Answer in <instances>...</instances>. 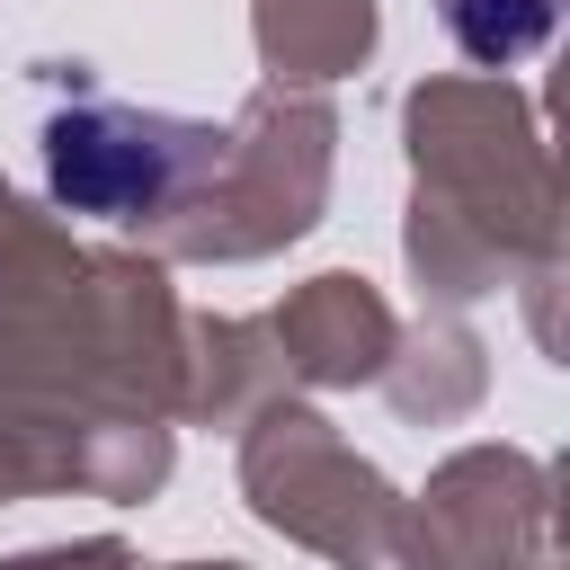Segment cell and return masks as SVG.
<instances>
[{
    "instance_id": "1",
    "label": "cell",
    "mask_w": 570,
    "mask_h": 570,
    "mask_svg": "<svg viewBox=\"0 0 570 570\" xmlns=\"http://www.w3.org/2000/svg\"><path fill=\"white\" fill-rule=\"evenodd\" d=\"M472 62H517L552 36V0H436Z\"/></svg>"
}]
</instances>
